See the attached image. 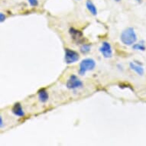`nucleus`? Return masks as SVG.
<instances>
[{
    "label": "nucleus",
    "mask_w": 146,
    "mask_h": 146,
    "mask_svg": "<svg viewBox=\"0 0 146 146\" xmlns=\"http://www.w3.org/2000/svg\"><path fill=\"white\" fill-rule=\"evenodd\" d=\"M120 40L125 45H133L137 41V35L135 29L132 27L125 29L120 35Z\"/></svg>",
    "instance_id": "1"
},
{
    "label": "nucleus",
    "mask_w": 146,
    "mask_h": 146,
    "mask_svg": "<svg viewBox=\"0 0 146 146\" xmlns=\"http://www.w3.org/2000/svg\"><path fill=\"white\" fill-rule=\"evenodd\" d=\"M96 67V61L92 58H85L80 64L79 74L84 76L87 71L93 70Z\"/></svg>",
    "instance_id": "2"
},
{
    "label": "nucleus",
    "mask_w": 146,
    "mask_h": 146,
    "mask_svg": "<svg viewBox=\"0 0 146 146\" xmlns=\"http://www.w3.org/2000/svg\"><path fill=\"white\" fill-rule=\"evenodd\" d=\"M79 59L80 55L77 51L70 50L69 48H66L65 49L64 60L65 62L67 63V64H71L77 62V61H78Z\"/></svg>",
    "instance_id": "3"
},
{
    "label": "nucleus",
    "mask_w": 146,
    "mask_h": 146,
    "mask_svg": "<svg viewBox=\"0 0 146 146\" xmlns=\"http://www.w3.org/2000/svg\"><path fill=\"white\" fill-rule=\"evenodd\" d=\"M66 86L69 90H76V89L82 88L83 86V82L76 76V75H71L67 80Z\"/></svg>",
    "instance_id": "4"
},
{
    "label": "nucleus",
    "mask_w": 146,
    "mask_h": 146,
    "mask_svg": "<svg viewBox=\"0 0 146 146\" xmlns=\"http://www.w3.org/2000/svg\"><path fill=\"white\" fill-rule=\"evenodd\" d=\"M100 51L105 58H112L113 56V49H112L110 44L107 41L103 42L102 45L100 48Z\"/></svg>",
    "instance_id": "5"
},
{
    "label": "nucleus",
    "mask_w": 146,
    "mask_h": 146,
    "mask_svg": "<svg viewBox=\"0 0 146 146\" xmlns=\"http://www.w3.org/2000/svg\"><path fill=\"white\" fill-rule=\"evenodd\" d=\"M69 32L70 34V36L73 38V40L77 42V44H81L84 41V38L83 36V33L79 30L74 29V28H70L69 30Z\"/></svg>",
    "instance_id": "6"
},
{
    "label": "nucleus",
    "mask_w": 146,
    "mask_h": 146,
    "mask_svg": "<svg viewBox=\"0 0 146 146\" xmlns=\"http://www.w3.org/2000/svg\"><path fill=\"white\" fill-rule=\"evenodd\" d=\"M129 67L132 70L135 71L137 74L140 75V76H142L144 74V73H145L144 67L141 65L139 64H135V62H130Z\"/></svg>",
    "instance_id": "7"
},
{
    "label": "nucleus",
    "mask_w": 146,
    "mask_h": 146,
    "mask_svg": "<svg viewBox=\"0 0 146 146\" xmlns=\"http://www.w3.org/2000/svg\"><path fill=\"white\" fill-rule=\"evenodd\" d=\"M12 111L13 114H15L17 116H19V117H22V116L25 115V113L22 107V105L19 103H17L15 104L14 106L12 107Z\"/></svg>",
    "instance_id": "8"
},
{
    "label": "nucleus",
    "mask_w": 146,
    "mask_h": 146,
    "mask_svg": "<svg viewBox=\"0 0 146 146\" xmlns=\"http://www.w3.org/2000/svg\"><path fill=\"white\" fill-rule=\"evenodd\" d=\"M48 94L45 89H41L38 91V99L41 103H46L48 100Z\"/></svg>",
    "instance_id": "9"
},
{
    "label": "nucleus",
    "mask_w": 146,
    "mask_h": 146,
    "mask_svg": "<svg viewBox=\"0 0 146 146\" xmlns=\"http://www.w3.org/2000/svg\"><path fill=\"white\" fill-rule=\"evenodd\" d=\"M86 6L87 8V9L91 14L93 15H97V9H96V7L95 6L94 3L91 2L90 0H87L86 3Z\"/></svg>",
    "instance_id": "10"
},
{
    "label": "nucleus",
    "mask_w": 146,
    "mask_h": 146,
    "mask_svg": "<svg viewBox=\"0 0 146 146\" xmlns=\"http://www.w3.org/2000/svg\"><path fill=\"white\" fill-rule=\"evenodd\" d=\"M132 48L135 50H140V51H145L146 50V47L143 41H140L139 43L135 44L132 46Z\"/></svg>",
    "instance_id": "11"
},
{
    "label": "nucleus",
    "mask_w": 146,
    "mask_h": 146,
    "mask_svg": "<svg viewBox=\"0 0 146 146\" xmlns=\"http://www.w3.org/2000/svg\"><path fill=\"white\" fill-rule=\"evenodd\" d=\"M91 50V45L89 44H84L83 45L80 47V51L83 54H87Z\"/></svg>",
    "instance_id": "12"
},
{
    "label": "nucleus",
    "mask_w": 146,
    "mask_h": 146,
    "mask_svg": "<svg viewBox=\"0 0 146 146\" xmlns=\"http://www.w3.org/2000/svg\"><path fill=\"white\" fill-rule=\"evenodd\" d=\"M28 1H29V3L31 6L35 7V6L38 5V0H28Z\"/></svg>",
    "instance_id": "13"
},
{
    "label": "nucleus",
    "mask_w": 146,
    "mask_h": 146,
    "mask_svg": "<svg viewBox=\"0 0 146 146\" xmlns=\"http://www.w3.org/2000/svg\"><path fill=\"white\" fill-rule=\"evenodd\" d=\"M5 20V15L3 13H0V22H3Z\"/></svg>",
    "instance_id": "14"
},
{
    "label": "nucleus",
    "mask_w": 146,
    "mask_h": 146,
    "mask_svg": "<svg viewBox=\"0 0 146 146\" xmlns=\"http://www.w3.org/2000/svg\"><path fill=\"white\" fill-rule=\"evenodd\" d=\"M0 127H1V128H3V121L2 116H0Z\"/></svg>",
    "instance_id": "15"
},
{
    "label": "nucleus",
    "mask_w": 146,
    "mask_h": 146,
    "mask_svg": "<svg viewBox=\"0 0 146 146\" xmlns=\"http://www.w3.org/2000/svg\"><path fill=\"white\" fill-rule=\"evenodd\" d=\"M135 1H137L138 3H140V2H141V0H135Z\"/></svg>",
    "instance_id": "16"
},
{
    "label": "nucleus",
    "mask_w": 146,
    "mask_h": 146,
    "mask_svg": "<svg viewBox=\"0 0 146 146\" xmlns=\"http://www.w3.org/2000/svg\"><path fill=\"white\" fill-rule=\"evenodd\" d=\"M115 2H120V1H121V0H115Z\"/></svg>",
    "instance_id": "17"
}]
</instances>
